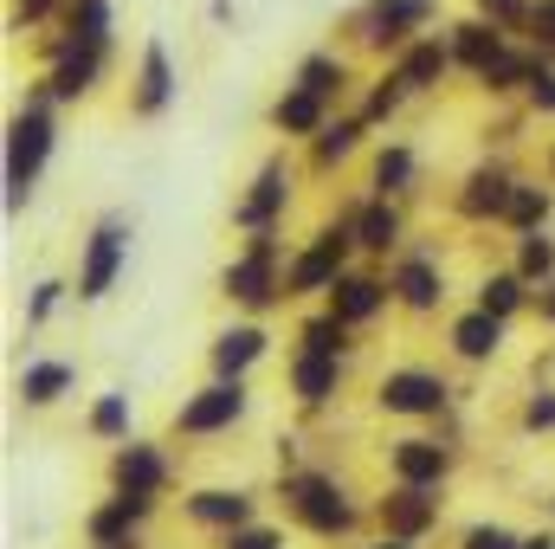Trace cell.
<instances>
[{
	"instance_id": "6da1fadb",
	"label": "cell",
	"mask_w": 555,
	"mask_h": 549,
	"mask_svg": "<svg viewBox=\"0 0 555 549\" xmlns=\"http://www.w3.org/2000/svg\"><path fill=\"white\" fill-rule=\"evenodd\" d=\"M46 155H52V111H46V98H33L7 124V214H20L33 201V181H39Z\"/></svg>"
},
{
	"instance_id": "7a4b0ae2",
	"label": "cell",
	"mask_w": 555,
	"mask_h": 549,
	"mask_svg": "<svg viewBox=\"0 0 555 549\" xmlns=\"http://www.w3.org/2000/svg\"><path fill=\"white\" fill-rule=\"evenodd\" d=\"M220 291L233 297V304H246V310H266L272 297H284V272H278V240L272 227L266 233H253V246L220 272Z\"/></svg>"
},
{
	"instance_id": "3957f363",
	"label": "cell",
	"mask_w": 555,
	"mask_h": 549,
	"mask_svg": "<svg viewBox=\"0 0 555 549\" xmlns=\"http://www.w3.org/2000/svg\"><path fill=\"white\" fill-rule=\"evenodd\" d=\"M284 498H291L297 524H304V531H317V537H343V531L356 524V511L343 505L336 478H323V472H304V478H291V485H284Z\"/></svg>"
},
{
	"instance_id": "277c9868",
	"label": "cell",
	"mask_w": 555,
	"mask_h": 549,
	"mask_svg": "<svg viewBox=\"0 0 555 549\" xmlns=\"http://www.w3.org/2000/svg\"><path fill=\"white\" fill-rule=\"evenodd\" d=\"M124 259H130V233H124V220H104L91 240H85V266H78V297L85 304H98L117 272H124Z\"/></svg>"
},
{
	"instance_id": "5b68a950",
	"label": "cell",
	"mask_w": 555,
	"mask_h": 549,
	"mask_svg": "<svg viewBox=\"0 0 555 549\" xmlns=\"http://www.w3.org/2000/svg\"><path fill=\"white\" fill-rule=\"evenodd\" d=\"M343 253H349V233L323 227V233H317V246H304V253L291 259V272H284V297H310V291H330V284L343 278Z\"/></svg>"
},
{
	"instance_id": "8992f818",
	"label": "cell",
	"mask_w": 555,
	"mask_h": 549,
	"mask_svg": "<svg viewBox=\"0 0 555 549\" xmlns=\"http://www.w3.org/2000/svg\"><path fill=\"white\" fill-rule=\"evenodd\" d=\"M240 413H246V382L220 375L214 388H201V395H194L188 408L175 413V433H194V439H201V433H227V426H233Z\"/></svg>"
},
{
	"instance_id": "52a82bcc",
	"label": "cell",
	"mask_w": 555,
	"mask_h": 549,
	"mask_svg": "<svg viewBox=\"0 0 555 549\" xmlns=\"http://www.w3.org/2000/svg\"><path fill=\"white\" fill-rule=\"evenodd\" d=\"M375 401H382V413H408V420H420V413L446 408V382H439L433 369H388L382 388H375Z\"/></svg>"
},
{
	"instance_id": "ba28073f",
	"label": "cell",
	"mask_w": 555,
	"mask_h": 549,
	"mask_svg": "<svg viewBox=\"0 0 555 549\" xmlns=\"http://www.w3.org/2000/svg\"><path fill=\"white\" fill-rule=\"evenodd\" d=\"M111 485H117V491H130V498H155V491L168 485V459H162V446L130 439V446L111 459Z\"/></svg>"
},
{
	"instance_id": "9c48e42d",
	"label": "cell",
	"mask_w": 555,
	"mask_h": 549,
	"mask_svg": "<svg viewBox=\"0 0 555 549\" xmlns=\"http://www.w3.org/2000/svg\"><path fill=\"white\" fill-rule=\"evenodd\" d=\"M433 518H439L433 485H395V498H382V524H388V537H408V544H420V537L433 531Z\"/></svg>"
},
{
	"instance_id": "30bf717a",
	"label": "cell",
	"mask_w": 555,
	"mask_h": 549,
	"mask_svg": "<svg viewBox=\"0 0 555 549\" xmlns=\"http://www.w3.org/2000/svg\"><path fill=\"white\" fill-rule=\"evenodd\" d=\"M426 13H433V0H375L369 13H362V39L369 46H408L420 26H426Z\"/></svg>"
},
{
	"instance_id": "8fae6325",
	"label": "cell",
	"mask_w": 555,
	"mask_h": 549,
	"mask_svg": "<svg viewBox=\"0 0 555 549\" xmlns=\"http://www.w3.org/2000/svg\"><path fill=\"white\" fill-rule=\"evenodd\" d=\"M284 201H291V175H284V162H266L259 181H253V194L233 207V220H240L246 233H266L278 214H284Z\"/></svg>"
},
{
	"instance_id": "7c38bea8",
	"label": "cell",
	"mask_w": 555,
	"mask_h": 549,
	"mask_svg": "<svg viewBox=\"0 0 555 549\" xmlns=\"http://www.w3.org/2000/svg\"><path fill=\"white\" fill-rule=\"evenodd\" d=\"M336 388H343V356H323V349H297L291 356V395L304 408H323Z\"/></svg>"
},
{
	"instance_id": "4fadbf2b",
	"label": "cell",
	"mask_w": 555,
	"mask_h": 549,
	"mask_svg": "<svg viewBox=\"0 0 555 549\" xmlns=\"http://www.w3.org/2000/svg\"><path fill=\"white\" fill-rule=\"evenodd\" d=\"M104 52H111V46H72V39H65V59H59V72L46 78V98H59V104L85 98V91L98 85V72H104Z\"/></svg>"
},
{
	"instance_id": "5bb4252c",
	"label": "cell",
	"mask_w": 555,
	"mask_h": 549,
	"mask_svg": "<svg viewBox=\"0 0 555 549\" xmlns=\"http://www.w3.org/2000/svg\"><path fill=\"white\" fill-rule=\"evenodd\" d=\"M266 349H272V336H266L259 323H240V330H220V336H214V369L240 382V375H246L253 362H266Z\"/></svg>"
},
{
	"instance_id": "9a60e30c",
	"label": "cell",
	"mask_w": 555,
	"mask_h": 549,
	"mask_svg": "<svg viewBox=\"0 0 555 549\" xmlns=\"http://www.w3.org/2000/svg\"><path fill=\"white\" fill-rule=\"evenodd\" d=\"M149 505H155V498H130V491H117L104 511H91V524H85V531H91V544H98V549L130 544V531L149 518Z\"/></svg>"
},
{
	"instance_id": "2e32d148",
	"label": "cell",
	"mask_w": 555,
	"mask_h": 549,
	"mask_svg": "<svg viewBox=\"0 0 555 549\" xmlns=\"http://www.w3.org/2000/svg\"><path fill=\"white\" fill-rule=\"evenodd\" d=\"M388 297H395L388 284H375V278H362V272H343L336 284H330V310H336L343 323H369Z\"/></svg>"
},
{
	"instance_id": "e0dca14e",
	"label": "cell",
	"mask_w": 555,
	"mask_h": 549,
	"mask_svg": "<svg viewBox=\"0 0 555 549\" xmlns=\"http://www.w3.org/2000/svg\"><path fill=\"white\" fill-rule=\"evenodd\" d=\"M498 343H504V317H491L485 304L452 323V356H465V362H491Z\"/></svg>"
},
{
	"instance_id": "ac0fdd59",
	"label": "cell",
	"mask_w": 555,
	"mask_h": 549,
	"mask_svg": "<svg viewBox=\"0 0 555 549\" xmlns=\"http://www.w3.org/2000/svg\"><path fill=\"white\" fill-rule=\"evenodd\" d=\"M388 465H395L401 485H433V491H439V478H446V446H433V439H395Z\"/></svg>"
},
{
	"instance_id": "d6986e66",
	"label": "cell",
	"mask_w": 555,
	"mask_h": 549,
	"mask_svg": "<svg viewBox=\"0 0 555 549\" xmlns=\"http://www.w3.org/2000/svg\"><path fill=\"white\" fill-rule=\"evenodd\" d=\"M188 518H194V524H207V531H240V524L253 518V498H246V491L214 485V491H194V498H188Z\"/></svg>"
},
{
	"instance_id": "ffe728a7",
	"label": "cell",
	"mask_w": 555,
	"mask_h": 549,
	"mask_svg": "<svg viewBox=\"0 0 555 549\" xmlns=\"http://www.w3.org/2000/svg\"><path fill=\"white\" fill-rule=\"evenodd\" d=\"M446 72H452V46H439V39H414V46L401 52V65H395V78H401L408 91H433Z\"/></svg>"
},
{
	"instance_id": "44dd1931",
	"label": "cell",
	"mask_w": 555,
	"mask_h": 549,
	"mask_svg": "<svg viewBox=\"0 0 555 549\" xmlns=\"http://www.w3.org/2000/svg\"><path fill=\"white\" fill-rule=\"evenodd\" d=\"M439 297H446V278L433 259H401V272H395V304H408V310H439Z\"/></svg>"
},
{
	"instance_id": "7402d4cb",
	"label": "cell",
	"mask_w": 555,
	"mask_h": 549,
	"mask_svg": "<svg viewBox=\"0 0 555 549\" xmlns=\"http://www.w3.org/2000/svg\"><path fill=\"white\" fill-rule=\"evenodd\" d=\"M323 104H330V98H317V91H304V85L284 91L272 104V130H284V137H317V130H323Z\"/></svg>"
},
{
	"instance_id": "603a6c76",
	"label": "cell",
	"mask_w": 555,
	"mask_h": 549,
	"mask_svg": "<svg viewBox=\"0 0 555 549\" xmlns=\"http://www.w3.org/2000/svg\"><path fill=\"white\" fill-rule=\"evenodd\" d=\"M452 59L459 65H472V72H485L498 52H504V39H498V20H465V26H452Z\"/></svg>"
},
{
	"instance_id": "cb8c5ba5",
	"label": "cell",
	"mask_w": 555,
	"mask_h": 549,
	"mask_svg": "<svg viewBox=\"0 0 555 549\" xmlns=\"http://www.w3.org/2000/svg\"><path fill=\"white\" fill-rule=\"evenodd\" d=\"M175 91V72H168V52L162 46H142V72H137V117H155Z\"/></svg>"
},
{
	"instance_id": "d4e9b609",
	"label": "cell",
	"mask_w": 555,
	"mask_h": 549,
	"mask_svg": "<svg viewBox=\"0 0 555 549\" xmlns=\"http://www.w3.org/2000/svg\"><path fill=\"white\" fill-rule=\"evenodd\" d=\"M72 388V362H26L20 369V401L26 408H52Z\"/></svg>"
},
{
	"instance_id": "484cf974",
	"label": "cell",
	"mask_w": 555,
	"mask_h": 549,
	"mask_svg": "<svg viewBox=\"0 0 555 549\" xmlns=\"http://www.w3.org/2000/svg\"><path fill=\"white\" fill-rule=\"evenodd\" d=\"M414 181V149L408 142H388L382 155H375V175H369V188H375V201H388V194H401Z\"/></svg>"
},
{
	"instance_id": "4316f807",
	"label": "cell",
	"mask_w": 555,
	"mask_h": 549,
	"mask_svg": "<svg viewBox=\"0 0 555 549\" xmlns=\"http://www.w3.org/2000/svg\"><path fill=\"white\" fill-rule=\"evenodd\" d=\"M65 39L72 46H111V0H78L65 13Z\"/></svg>"
},
{
	"instance_id": "83f0119b",
	"label": "cell",
	"mask_w": 555,
	"mask_h": 549,
	"mask_svg": "<svg viewBox=\"0 0 555 549\" xmlns=\"http://www.w3.org/2000/svg\"><path fill=\"white\" fill-rule=\"evenodd\" d=\"M504 220H511L517 233H537V227L550 220V188H537V181H517V188H511V201H504Z\"/></svg>"
},
{
	"instance_id": "f1b7e54d",
	"label": "cell",
	"mask_w": 555,
	"mask_h": 549,
	"mask_svg": "<svg viewBox=\"0 0 555 549\" xmlns=\"http://www.w3.org/2000/svg\"><path fill=\"white\" fill-rule=\"evenodd\" d=\"M356 246H369V253H388V246H401V214L375 201V207L356 220Z\"/></svg>"
},
{
	"instance_id": "f546056e",
	"label": "cell",
	"mask_w": 555,
	"mask_h": 549,
	"mask_svg": "<svg viewBox=\"0 0 555 549\" xmlns=\"http://www.w3.org/2000/svg\"><path fill=\"white\" fill-rule=\"evenodd\" d=\"M478 304L491 310V317H517L524 310V272H498L478 284Z\"/></svg>"
},
{
	"instance_id": "4dcf8cb0",
	"label": "cell",
	"mask_w": 555,
	"mask_h": 549,
	"mask_svg": "<svg viewBox=\"0 0 555 549\" xmlns=\"http://www.w3.org/2000/svg\"><path fill=\"white\" fill-rule=\"evenodd\" d=\"M297 85H304V91H317V98H336V91H343V59H336V52L304 59V65H297Z\"/></svg>"
},
{
	"instance_id": "1f68e13d",
	"label": "cell",
	"mask_w": 555,
	"mask_h": 549,
	"mask_svg": "<svg viewBox=\"0 0 555 549\" xmlns=\"http://www.w3.org/2000/svg\"><path fill=\"white\" fill-rule=\"evenodd\" d=\"M517 272H524V278H550L555 272V240L543 233V227L517 240Z\"/></svg>"
},
{
	"instance_id": "d6a6232c",
	"label": "cell",
	"mask_w": 555,
	"mask_h": 549,
	"mask_svg": "<svg viewBox=\"0 0 555 549\" xmlns=\"http://www.w3.org/2000/svg\"><path fill=\"white\" fill-rule=\"evenodd\" d=\"M304 349H323V356H343L349 349V323L330 310V317H310L304 323Z\"/></svg>"
},
{
	"instance_id": "836d02e7",
	"label": "cell",
	"mask_w": 555,
	"mask_h": 549,
	"mask_svg": "<svg viewBox=\"0 0 555 549\" xmlns=\"http://www.w3.org/2000/svg\"><path fill=\"white\" fill-rule=\"evenodd\" d=\"M91 433H98V439H124V433H130V395H104V401L91 408Z\"/></svg>"
},
{
	"instance_id": "e575fe53",
	"label": "cell",
	"mask_w": 555,
	"mask_h": 549,
	"mask_svg": "<svg viewBox=\"0 0 555 549\" xmlns=\"http://www.w3.org/2000/svg\"><path fill=\"white\" fill-rule=\"evenodd\" d=\"M356 137H362V124H323L317 130V162H343L356 149Z\"/></svg>"
},
{
	"instance_id": "d590c367",
	"label": "cell",
	"mask_w": 555,
	"mask_h": 549,
	"mask_svg": "<svg viewBox=\"0 0 555 549\" xmlns=\"http://www.w3.org/2000/svg\"><path fill=\"white\" fill-rule=\"evenodd\" d=\"M465 549H524V537H511L504 524H478V531H465Z\"/></svg>"
},
{
	"instance_id": "8d00e7d4",
	"label": "cell",
	"mask_w": 555,
	"mask_h": 549,
	"mask_svg": "<svg viewBox=\"0 0 555 549\" xmlns=\"http://www.w3.org/2000/svg\"><path fill=\"white\" fill-rule=\"evenodd\" d=\"M227 549H284V537L259 531V524H240V531H227Z\"/></svg>"
},
{
	"instance_id": "74e56055",
	"label": "cell",
	"mask_w": 555,
	"mask_h": 549,
	"mask_svg": "<svg viewBox=\"0 0 555 549\" xmlns=\"http://www.w3.org/2000/svg\"><path fill=\"white\" fill-rule=\"evenodd\" d=\"M59 291H65V284H59V278H46V284L33 291V310H26V317H33V323H46V317L59 310Z\"/></svg>"
},
{
	"instance_id": "f35d334b",
	"label": "cell",
	"mask_w": 555,
	"mask_h": 549,
	"mask_svg": "<svg viewBox=\"0 0 555 549\" xmlns=\"http://www.w3.org/2000/svg\"><path fill=\"white\" fill-rule=\"evenodd\" d=\"M530 104H537V111H555V72L550 65L530 72Z\"/></svg>"
},
{
	"instance_id": "ab89813d",
	"label": "cell",
	"mask_w": 555,
	"mask_h": 549,
	"mask_svg": "<svg viewBox=\"0 0 555 549\" xmlns=\"http://www.w3.org/2000/svg\"><path fill=\"white\" fill-rule=\"evenodd\" d=\"M478 13H485V20H498V26H511V20H524V13H530V0H478Z\"/></svg>"
},
{
	"instance_id": "60d3db41",
	"label": "cell",
	"mask_w": 555,
	"mask_h": 549,
	"mask_svg": "<svg viewBox=\"0 0 555 549\" xmlns=\"http://www.w3.org/2000/svg\"><path fill=\"white\" fill-rule=\"evenodd\" d=\"M530 33H537V46H555V0L530 7Z\"/></svg>"
},
{
	"instance_id": "b9f144b4",
	"label": "cell",
	"mask_w": 555,
	"mask_h": 549,
	"mask_svg": "<svg viewBox=\"0 0 555 549\" xmlns=\"http://www.w3.org/2000/svg\"><path fill=\"white\" fill-rule=\"evenodd\" d=\"M524 426H530V433H543V426H555V395H537V401L524 408Z\"/></svg>"
},
{
	"instance_id": "7bdbcfd3",
	"label": "cell",
	"mask_w": 555,
	"mask_h": 549,
	"mask_svg": "<svg viewBox=\"0 0 555 549\" xmlns=\"http://www.w3.org/2000/svg\"><path fill=\"white\" fill-rule=\"evenodd\" d=\"M543 323H555V284H550V297H543Z\"/></svg>"
},
{
	"instance_id": "ee69618b",
	"label": "cell",
	"mask_w": 555,
	"mask_h": 549,
	"mask_svg": "<svg viewBox=\"0 0 555 549\" xmlns=\"http://www.w3.org/2000/svg\"><path fill=\"white\" fill-rule=\"evenodd\" d=\"M524 549H555V537H524Z\"/></svg>"
},
{
	"instance_id": "f6af8a7d",
	"label": "cell",
	"mask_w": 555,
	"mask_h": 549,
	"mask_svg": "<svg viewBox=\"0 0 555 549\" xmlns=\"http://www.w3.org/2000/svg\"><path fill=\"white\" fill-rule=\"evenodd\" d=\"M375 549H414V544L408 537H388V544H375Z\"/></svg>"
},
{
	"instance_id": "bcb514c9",
	"label": "cell",
	"mask_w": 555,
	"mask_h": 549,
	"mask_svg": "<svg viewBox=\"0 0 555 549\" xmlns=\"http://www.w3.org/2000/svg\"><path fill=\"white\" fill-rule=\"evenodd\" d=\"M550 162H555V155H550Z\"/></svg>"
}]
</instances>
